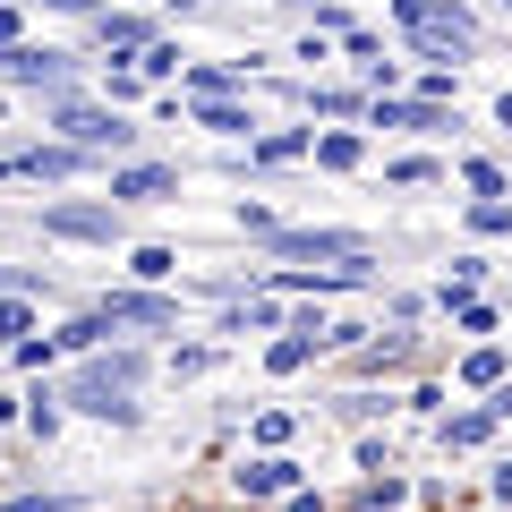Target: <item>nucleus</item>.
I'll return each mask as SVG.
<instances>
[{
	"label": "nucleus",
	"mask_w": 512,
	"mask_h": 512,
	"mask_svg": "<svg viewBox=\"0 0 512 512\" xmlns=\"http://www.w3.org/2000/svg\"><path fill=\"white\" fill-rule=\"evenodd\" d=\"M256 444L282 453V444H291V410H256Z\"/></svg>",
	"instance_id": "obj_35"
},
{
	"label": "nucleus",
	"mask_w": 512,
	"mask_h": 512,
	"mask_svg": "<svg viewBox=\"0 0 512 512\" xmlns=\"http://www.w3.org/2000/svg\"><path fill=\"white\" fill-rule=\"evenodd\" d=\"M77 171H94V146H77V137H43V146H18V154H0V180H77Z\"/></svg>",
	"instance_id": "obj_4"
},
{
	"label": "nucleus",
	"mask_w": 512,
	"mask_h": 512,
	"mask_svg": "<svg viewBox=\"0 0 512 512\" xmlns=\"http://www.w3.org/2000/svg\"><path fill=\"white\" fill-rule=\"evenodd\" d=\"M128 274H137V282H171V274H180V248H163V239H137V248H128Z\"/></svg>",
	"instance_id": "obj_22"
},
{
	"label": "nucleus",
	"mask_w": 512,
	"mask_h": 512,
	"mask_svg": "<svg viewBox=\"0 0 512 512\" xmlns=\"http://www.w3.org/2000/svg\"><path fill=\"white\" fill-rule=\"evenodd\" d=\"M26 333H35V299L9 291V299H0V342H26Z\"/></svg>",
	"instance_id": "obj_31"
},
{
	"label": "nucleus",
	"mask_w": 512,
	"mask_h": 512,
	"mask_svg": "<svg viewBox=\"0 0 512 512\" xmlns=\"http://www.w3.org/2000/svg\"><path fill=\"white\" fill-rule=\"evenodd\" d=\"M222 333H282L274 299H222Z\"/></svg>",
	"instance_id": "obj_20"
},
{
	"label": "nucleus",
	"mask_w": 512,
	"mask_h": 512,
	"mask_svg": "<svg viewBox=\"0 0 512 512\" xmlns=\"http://www.w3.org/2000/svg\"><path fill=\"white\" fill-rule=\"evenodd\" d=\"M60 402H69V393H26V427H35V436H60Z\"/></svg>",
	"instance_id": "obj_33"
},
{
	"label": "nucleus",
	"mask_w": 512,
	"mask_h": 512,
	"mask_svg": "<svg viewBox=\"0 0 512 512\" xmlns=\"http://www.w3.org/2000/svg\"><path fill=\"white\" fill-rule=\"evenodd\" d=\"M299 478H308V470H299L291 453H256V461H239V470H231V487L239 495H291Z\"/></svg>",
	"instance_id": "obj_14"
},
{
	"label": "nucleus",
	"mask_w": 512,
	"mask_h": 512,
	"mask_svg": "<svg viewBox=\"0 0 512 512\" xmlns=\"http://www.w3.org/2000/svg\"><path fill=\"white\" fill-rule=\"evenodd\" d=\"M0 77L26 86V94H69L77 86V60L52 52V43H9V52H0Z\"/></svg>",
	"instance_id": "obj_7"
},
{
	"label": "nucleus",
	"mask_w": 512,
	"mask_h": 512,
	"mask_svg": "<svg viewBox=\"0 0 512 512\" xmlns=\"http://www.w3.org/2000/svg\"><path fill=\"white\" fill-rule=\"evenodd\" d=\"M402 359H410L402 333H393V342H359V350H350V367H359V376H384V367H402Z\"/></svg>",
	"instance_id": "obj_27"
},
{
	"label": "nucleus",
	"mask_w": 512,
	"mask_h": 512,
	"mask_svg": "<svg viewBox=\"0 0 512 512\" xmlns=\"http://www.w3.org/2000/svg\"><path fill=\"white\" fill-rule=\"evenodd\" d=\"M282 512H325V495H308V487H291V495H282Z\"/></svg>",
	"instance_id": "obj_41"
},
{
	"label": "nucleus",
	"mask_w": 512,
	"mask_h": 512,
	"mask_svg": "<svg viewBox=\"0 0 512 512\" xmlns=\"http://www.w3.org/2000/svg\"><path fill=\"white\" fill-rule=\"evenodd\" d=\"M146 86H154L146 69H103V103H120V111L137 103V94H146Z\"/></svg>",
	"instance_id": "obj_32"
},
{
	"label": "nucleus",
	"mask_w": 512,
	"mask_h": 512,
	"mask_svg": "<svg viewBox=\"0 0 512 512\" xmlns=\"http://www.w3.org/2000/svg\"><path fill=\"white\" fill-rule=\"evenodd\" d=\"M43 128H52V137H77V146H94V154L137 146V120H128L120 103H86V94H43Z\"/></svg>",
	"instance_id": "obj_2"
},
{
	"label": "nucleus",
	"mask_w": 512,
	"mask_h": 512,
	"mask_svg": "<svg viewBox=\"0 0 512 512\" xmlns=\"http://www.w3.org/2000/svg\"><path fill=\"white\" fill-rule=\"evenodd\" d=\"M214 367V342H188V350H171V376H205Z\"/></svg>",
	"instance_id": "obj_37"
},
{
	"label": "nucleus",
	"mask_w": 512,
	"mask_h": 512,
	"mask_svg": "<svg viewBox=\"0 0 512 512\" xmlns=\"http://www.w3.org/2000/svg\"><path fill=\"white\" fill-rule=\"evenodd\" d=\"M180 60H188V52H180V43H171V35H154V43H146V52H137V69H146V77H154V86H163V77H180Z\"/></svg>",
	"instance_id": "obj_28"
},
{
	"label": "nucleus",
	"mask_w": 512,
	"mask_h": 512,
	"mask_svg": "<svg viewBox=\"0 0 512 512\" xmlns=\"http://www.w3.org/2000/svg\"><path fill=\"white\" fill-rule=\"evenodd\" d=\"M9 359H18V367H52L60 359V333H43V342L26 333V342H9Z\"/></svg>",
	"instance_id": "obj_34"
},
{
	"label": "nucleus",
	"mask_w": 512,
	"mask_h": 512,
	"mask_svg": "<svg viewBox=\"0 0 512 512\" xmlns=\"http://www.w3.org/2000/svg\"><path fill=\"white\" fill-rule=\"evenodd\" d=\"M487 410H495V419H512V376H504V384L487 393Z\"/></svg>",
	"instance_id": "obj_42"
},
{
	"label": "nucleus",
	"mask_w": 512,
	"mask_h": 512,
	"mask_svg": "<svg viewBox=\"0 0 512 512\" xmlns=\"http://www.w3.org/2000/svg\"><path fill=\"white\" fill-rule=\"evenodd\" d=\"M111 333H120V325H111V308H86V316H69V325H60V350H103Z\"/></svg>",
	"instance_id": "obj_21"
},
{
	"label": "nucleus",
	"mask_w": 512,
	"mask_h": 512,
	"mask_svg": "<svg viewBox=\"0 0 512 512\" xmlns=\"http://www.w3.org/2000/svg\"><path fill=\"white\" fill-rule=\"evenodd\" d=\"M299 103H308V111H325V120H359V111L376 103V94H342V86H299Z\"/></svg>",
	"instance_id": "obj_23"
},
{
	"label": "nucleus",
	"mask_w": 512,
	"mask_h": 512,
	"mask_svg": "<svg viewBox=\"0 0 512 512\" xmlns=\"http://www.w3.org/2000/svg\"><path fill=\"white\" fill-rule=\"evenodd\" d=\"M495 427H504V419H495L487 402H478V410H444V453H478Z\"/></svg>",
	"instance_id": "obj_18"
},
{
	"label": "nucleus",
	"mask_w": 512,
	"mask_h": 512,
	"mask_svg": "<svg viewBox=\"0 0 512 512\" xmlns=\"http://www.w3.org/2000/svg\"><path fill=\"white\" fill-rule=\"evenodd\" d=\"M444 282H461V291H478V282H487V256H453V274Z\"/></svg>",
	"instance_id": "obj_38"
},
{
	"label": "nucleus",
	"mask_w": 512,
	"mask_h": 512,
	"mask_svg": "<svg viewBox=\"0 0 512 512\" xmlns=\"http://www.w3.org/2000/svg\"><path fill=\"white\" fill-rule=\"evenodd\" d=\"M111 197L120 205H180V171L171 163H111Z\"/></svg>",
	"instance_id": "obj_11"
},
{
	"label": "nucleus",
	"mask_w": 512,
	"mask_h": 512,
	"mask_svg": "<svg viewBox=\"0 0 512 512\" xmlns=\"http://www.w3.org/2000/svg\"><path fill=\"white\" fill-rule=\"evenodd\" d=\"M384 180H393V188H427V180H444V163H436V154H393Z\"/></svg>",
	"instance_id": "obj_26"
},
{
	"label": "nucleus",
	"mask_w": 512,
	"mask_h": 512,
	"mask_svg": "<svg viewBox=\"0 0 512 512\" xmlns=\"http://www.w3.org/2000/svg\"><path fill=\"white\" fill-rule=\"evenodd\" d=\"M0 512H77L69 495H18V504H0Z\"/></svg>",
	"instance_id": "obj_39"
},
{
	"label": "nucleus",
	"mask_w": 512,
	"mask_h": 512,
	"mask_svg": "<svg viewBox=\"0 0 512 512\" xmlns=\"http://www.w3.org/2000/svg\"><path fill=\"white\" fill-rule=\"evenodd\" d=\"M103 308H111V325H180V299H171L163 282H146V291H111Z\"/></svg>",
	"instance_id": "obj_13"
},
{
	"label": "nucleus",
	"mask_w": 512,
	"mask_h": 512,
	"mask_svg": "<svg viewBox=\"0 0 512 512\" xmlns=\"http://www.w3.org/2000/svg\"><path fill=\"white\" fill-rule=\"evenodd\" d=\"M94 43H103L111 60H137L154 43V18L137 9V0H103V9H94Z\"/></svg>",
	"instance_id": "obj_10"
},
{
	"label": "nucleus",
	"mask_w": 512,
	"mask_h": 512,
	"mask_svg": "<svg viewBox=\"0 0 512 512\" xmlns=\"http://www.w3.org/2000/svg\"><path fill=\"white\" fill-rule=\"evenodd\" d=\"M495 504H512V461H495Z\"/></svg>",
	"instance_id": "obj_43"
},
{
	"label": "nucleus",
	"mask_w": 512,
	"mask_h": 512,
	"mask_svg": "<svg viewBox=\"0 0 512 512\" xmlns=\"http://www.w3.org/2000/svg\"><path fill=\"white\" fill-rule=\"evenodd\" d=\"M504 9H512V0H504Z\"/></svg>",
	"instance_id": "obj_47"
},
{
	"label": "nucleus",
	"mask_w": 512,
	"mask_h": 512,
	"mask_svg": "<svg viewBox=\"0 0 512 512\" xmlns=\"http://www.w3.org/2000/svg\"><path fill=\"white\" fill-rule=\"evenodd\" d=\"M316 350H325L316 325H282L274 342H265V367H274V376H299V367H316Z\"/></svg>",
	"instance_id": "obj_15"
},
{
	"label": "nucleus",
	"mask_w": 512,
	"mask_h": 512,
	"mask_svg": "<svg viewBox=\"0 0 512 512\" xmlns=\"http://www.w3.org/2000/svg\"><path fill=\"white\" fill-rule=\"evenodd\" d=\"M231 86H248V69H222V60H197L188 69V94H231Z\"/></svg>",
	"instance_id": "obj_29"
},
{
	"label": "nucleus",
	"mask_w": 512,
	"mask_h": 512,
	"mask_svg": "<svg viewBox=\"0 0 512 512\" xmlns=\"http://www.w3.org/2000/svg\"><path fill=\"white\" fill-rule=\"evenodd\" d=\"M444 316H453V333H495V299H478V291H461V282H444Z\"/></svg>",
	"instance_id": "obj_19"
},
{
	"label": "nucleus",
	"mask_w": 512,
	"mask_h": 512,
	"mask_svg": "<svg viewBox=\"0 0 512 512\" xmlns=\"http://www.w3.org/2000/svg\"><path fill=\"white\" fill-rule=\"evenodd\" d=\"M393 18L410 26V43H419L427 60L478 52V18H470V9H453V0H393Z\"/></svg>",
	"instance_id": "obj_3"
},
{
	"label": "nucleus",
	"mask_w": 512,
	"mask_h": 512,
	"mask_svg": "<svg viewBox=\"0 0 512 512\" xmlns=\"http://www.w3.org/2000/svg\"><path fill=\"white\" fill-rule=\"evenodd\" d=\"M137 376H146V350H137V342H120L111 359H94V350H86V367L69 376V410L111 419V427H137V419H146V402H137Z\"/></svg>",
	"instance_id": "obj_1"
},
{
	"label": "nucleus",
	"mask_w": 512,
	"mask_h": 512,
	"mask_svg": "<svg viewBox=\"0 0 512 512\" xmlns=\"http://www.w3.org/2000/svg\"><path fill=\"white\" fill-rule=\"evenodd\" d=\"M504 376H512V359H504V350H470V359H461V384H470V393H495Z\"/></svg>",
	"instance_id": "obj_25"
},
{
	"label": "nucleus",
	"mask_w": 512,
	"mask_h": 512,
	"mask_svg": "<svg viewBox=\"0 0 512 512\" xmlns=\"http://www.w3.org/2000/svg\"><path fill=\"white\" fill-rule=\"evenodd\" d=\"M470 231H478V239H504V231H512V205H504V197H470Z\"/></svg>",
	"instance_id": "obj_30"
},
{
	"label": "nucleus",
	"mask_w": 512,
	"mask_h": 512,
	"mask_svg": "<svg viewBox=\"0 0 512 512\" xmlns=\"http://www.w3.org/2000/svg\"><path fill=\"white\" fill-rule=\"evenodd\" d=\"M9 43H26V18L9 9V0H0V52H9Z\"/></svg>",
	"instance_id": "obj_40"
},
{
	"label": "nucleus",
	"mask_w": 512,
	"mask_h": 512,
	"mask_svg": "<svg viewBox=\"0 0 512 512\" xmlns=\"http://www.w3.org/2000/svg\"><path fill=\"white\" fill-rule=\"evenodd\" d=\"M316 171H359L367 163V137L359 128H316V154H308Z\"/></svg>",
	"instance_id": "obj_17"
},
{
	"label": "nucleus",
	"mask_w": 512,
	"mask_h": 512,
	"mask_svg": "<svg viewBox=\"0 0 512 512\" xmlns=\"http://www.w3.org/2000/svg\"><path fill=\"white\" fill-rule=\"evenodd\" d=\"M282 291H308V299H333V291H367L376 282V256H342V265H282Z\"/></svg>",
	"instance_id": "obj_9"
},
{
	"label": "nucleus",
	"mask_w": 512,
	"mask_h": 512,
	"mask_svg": "<svg viewBox=\"0 0 512 512\" xmlns=\"http://www.w3.org/2000/svg\"><path fill=\"white\" fill-rule=\"evenodd\" d=\"M163 9H171V18H197V9H205V0H163Z\"/></svg>",
	"instance_id": "obj_45"
},
{
	"label": "nucleus",
	"mask_w": 512,
	"mask_h": 512,
	"mask_svg": "<svg viewBox=\"0 0 512 512\" xmlns=\"http://www.w3.org/2000/svg\"><path fill=\"white\" fill-rule=\"evenodd\" d=\"M367 120H376V128H410V137H453L461 111L436 103V94H376V103H367Z\"/></svg>",
	"instance_id": "obj_8"
},
{
	"label": "nucleus",
	"mask_w": 512,
	"mask_h": 512,
	"mask_svg": "<svg viewBox=\"0 0 512 512\" xmlns=\"http://www.w3.org/2000/svg\"><path fill=\"white\" fill-rule=\"evenodd\" d=\"M316 154V128H265L248 137V163H308Z\"/></svg>",
	"instance_id": "obj_16"
},
{
	"label": "nucleus",
	"mask_w": 512,
	"mask_h": 512,
	"mask_svg": "<svg viewBox=\"0 0 512 512\" xmlns=\"http://www.w3.org/2000/svg\"><path fill=\"white\" fill-rule=\"evenodd\" d=\"M265 256H299V265H342V256H376L367 248V231H333V222H316V231H265Z\"/></svg>",
	"instance_id": "obj_6"
},
{
	"label": "nucleus",
	"mask_w": 512,
	"mask_h": 512,
	"mask_svg": "<svg viewBox=\"0 0 512 512\" xmlns=\"http://www.w3.org/2000/svg\"><path fill=\"white\" fill-rule=\"evenodd\" d=\"M461 188H470V197H512V171L487 163V154H470V163H461Z\"/></svg>",
	"instance_id": "obj_24"
},
{
	"label": "nucleus",
	"mask_w": 512,
	"mask_h": 512,
	"mask_svg": "<svg viewBox=\"0 0 512 512\" xmlns=\"http://www.w3.org/2000/svg\"><path fill=\"white\" fill-rule=\"evenodd\" d=\"M43 231H52V239H77V248H111V239H120V197H103V205L52 197V205H43Z\"/></svg>",
	"instance_id": "obj_5"
},
{
	"label": "nucleus",
	"mask_w": 512,
	"mask_h": 512,
	"mask_svg": "<svg viewBox=\"0 0 512 512\" xmlns=\"http://www.w3.org/2000/svg\"><path fill=\"white\" fill-rule=\"evenodd\" d=\"M43 9H60V18H86V9H94V0H43Z\"/></svg>",
	"instance_id": "obj_44"
},
{
	"label": "nucleus",
	"mask_w": 512,
	"mask_h": 512,
	"mask_svg": "<svg viewBox=\"0 0 512 512\" xmlns=\"http://www.w3.org/2000/svg\"><path fill=\"white\" fill-rule=\"evenodd\" d=\"M188 120L214 128V137H231V146H248V137H256V111L239 103V94H188Z\"/></svg>",
	"instance_id": "obj_12"
},
{
	"label": "nucleus",
	"mask_w": 512,
	"mask_h": 512,
	"mask_svg": "<svg viewBox=\"0 0 512 512\" xmlns=\"http://www.w3.org/2000/svg\"><path fill=\"white\" fill-rule=\"evenodd\" d=\"M495 128H512V94H504V103H495Z\"/></svg>",
	"instance_id": "obj_46"
},
{
	"label": "nucleus",
	"mask_w": 512,
	"mask_h": 512,
	"mask_svg": "<svg viewBox=\"0 0 512 512\" xmlns=\"http://www.w3.org/2000/svg\"><path fill=\"white\" fill-rule=\"evenodd\" d=\"M231 222H239V231H256V239H265V231H274V205H256V197H239V205H231Z\"/></svg>",
	"instance_id": "obj_36"
}]
</instances>
